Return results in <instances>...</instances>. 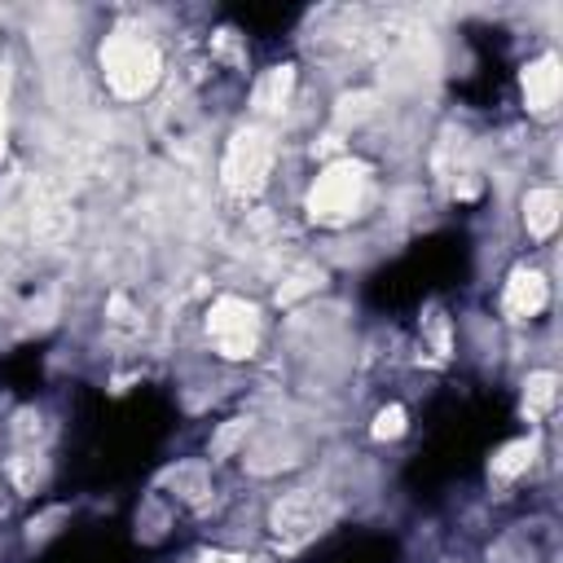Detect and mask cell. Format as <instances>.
<instances>
[{
  "label": "cell",
  "instance_id": "1",
  "mask_svg": "<svg viewBox=\"0 0 563 563\" xmlns=\"http://www.w3.org/2000/svg\"><path fill=\"white\" fill-rule=\"evenodd\" d=\"M101 70H106V84L114 88V97L136 101V97H145L158 84L163 62H158V48L141 31L119 26L101 44Z\"/></svg>",
  "mask_w": 563,
  "mask_h": 563
},
{
  "label": "cell",
  "instance_id": "2",
  "mask_svg": "<svg viewBox=\"0 0 563 563\" xmlns=\"http://www.w3.org/2000/svg\"><path fill=\"white\" fill-rule=\"evenodd\" d=\"M365 185H369L365 163H352V158L330 163L312 180V189H308V216L317 224H343V220H352L356 207L365 202Z\"/></svg>",
  "mask_w": 563,
  "mask_h": 563
},
{
  "label": "cell",
  "instance_id": "3",
  "mask_svg": "<svg viewBox=\"0 0 563 563\" xmlns=\"http://www.w3.org/2000/svg\"><path fill=\"white\" fill-rule=\"evenodd\" d=\"M273 136L264 128H238L229 136V150H224V163H220V176L233 194H260L264 180H268V167H273Z\"/></svg>",
  "mask_w": 563,
  "mask_h": 563
},
{
  "label": "cell",
  "instance_id": "4",
  "mask_svg": "<svg viewBox=\"0 0 563 563\" xmlns=\"http://www.w3.org/2000/svg\"><path fill=\"white\" fill-rule=\"evenodd\" d=\"M207 334H211L220 356H229V361L251 356L255 343H260V312H255V303H246L238 295H220L211 303V312H207Z\"/></svg>",
  "mask_w": 563,
  "mask_h": 563
},
{
  "label": "cell",
  "instance_id": "5",
  "mask_svg": "<svg viewBox=\"0 0 563 563\" xmlns=\"http://www.w3.org/2000/svg\"><path fill=\"white\" fill-rule=\"evenodd\" d=\"M330 519V506L312 493V488H299V493H286L277 506H273V532L282 541H303V537H317L321 523Z\"/></svg>",
  "mask_w": 563,
  "mask_h": 563
},
{
  "label": "cell",
  "instance_id": "6",
  "mask_svg": "<svg viewBox=\"0 0 563 563\" xmlns=\"http://www.w3.org/2000/svg\"><path fill=\"white\" fill-rule=\"evenodd\" d=\"M519 88H523V101H528L532 114H550L559 106V92H563V66H559V57L545 53V57L528 62L523 75H519Z\"/></svg>",
  "mask_w": 563,
  "mask_h": 563
},
{
  "label": "cell",
  "instance_id": "7",
  "mask_svg": "<svg viewBox=\"0 0 563 563\" xmlns=\"http://www.w3.org/2000/svg\"><path fill=\"white\" fill-rule=\"evenodd\" d=\"M545 277L537 268H515L506 282V312L510 317H537L545 308Z\"/></svg>",
  "mask_w": 563,
  "mask_h": 563
},
{
  "label": "cell",
  "instance_id": "8",
  "mask_svg": "<svg viewBox=\"0 0 563 563\" xmlns=\"http://www.w3.org/2000/svg\"><path fill=\"white\" fill-rule=\"evenodd\" d=\"M559 194L554 189H528L523 194V224L532 238H550L554 224H559Z\"/></svg>",
  "mask_w": 563,
  "mask_h": 563
},
{
  "label": "cell",
  "instance_id": "9",
  "mask_svg": "<svg viewBox=\"0 0 563 563\" xmlns=\"http://www.w3.org/2000/svg\"><path fill=\"white\" fill-rule=\"evenodd\" d=\"M290 88H295V70H290V66H273V70L255 84V110H260V114H277V110H286Z\"/></svg>",
  "mask_w": 563,
  "mask_h": 563
},
{
  "label": "cell",
  "instance_id": "10",
  "mask_svg": "<svg viewBox=\"0 0 563 563\" xmlns=\"http://www.w3.org/2000/svg\"><path fill=\"white\" fill-rule=\"evenodd\" d=\"M532 453H537L532 440H510V444H501L497 457H493V479H515V475H523V471L532 466Z\"/></svg>",
  "mask_w": 563,
  "mask_h": 563
},
{
  "label": "cell",
  "instance_id": "11",
  "mask_svg": "<svg viewBox=\"0 0 563 563\" xmlns=\"http://www.w3.org/2000/svg\"><path fill=\"white\" fill-rule=\"evenodd\" d=\"M554 391H559V378H554L550 369L528 374V387H523V413H528V418H541V413L554 405Z\"/></svg>",
  "mask_w": 563,
  "mask_h": 563
},
{
  "label": "cell",
  "instance_id": "12",
  "mask_svg": "<svg viewBox=\"0 0 563 563\" xmlns=\"http://www.w3.org/2000/svg\"><path fill=\"white\" fill-rule=\"evenodd\" d=\"M374 440H396L400 431H405V409L400 405H387V409H378V418H374Z\"/></svg>",
  "mask_w": 563,
  "mask_h": 563
},
{
  "label": "cell",
  "instance_id": "13",
  "mask_svg": "<svg viewBox=\"0 0 563 563\" xmlns=\"http://www.w3.org/2000/svg\"><path fill=\"white\" fill-rule=\"evenodd\" d=\"M369 92H356V97H343V110H339V119L347 123V119H361V114H369Z\"/></svg>",
  "mask_w": 563,
  "mask_h": 563
},
{
  "label": "cell",
  "instance_id": "14",
  "mask_svg": "<svg viewBox=\"0 0 563 563\" xmlns=\"http://www.w3.org/2000/svg\"><path fill=\"white\" fill-rule=\"evenodd\" d=\"M4 101H9V75H4V66H0V150H4V128H9V110H4Z\"/></svg>",
  "mask_w": 563,
  "mask_h": 563
},
{
  "label": "cell",
  "instance_id": "15",
  "mask_svg": "<svg viewBox=\"0 0 563 563\" xmlns=\"http://www.w3.org/2000/svg\"><path fill=\"white\" fill-rule=\"evenodd\" d=\"M198 563H246V559H238V554H220V550H211V554H202Z\"/></svg>",
  "mask_w": 563,
  "mask_h": 563
}]
</instances>
